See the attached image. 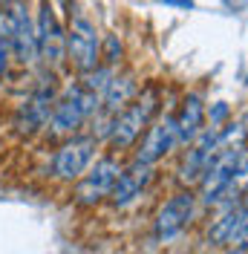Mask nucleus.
<instances>
[{
	"instance_id": "1",
	"label": "nucleus",
	"mask_w": 248,
	"mask_h": 254,
	"mask_svg": "<svg viewBox=\"0 0 248 254\" xmlns=\"http://www.w3.org/2000/svg\"><path fill=\"white\" fill-rule=\"evenodd\" d=\"M63 41H66V66L75 69V75H87L101 64V35H98V26H95L90 12L78 0H66Z\"/></svg>"
},
{
	"instance_id": "2",
	"label": "nucleus",
	"mask_w": 248,
	"mask_h": 254,
	"mask_svg": "<svg viewBox=\"0 0 248 254\" xmlns=\"http://www.w3.org/2000/svg\"><path fill=\"white\" fill-rule=\"evenodd\" d=\"M156 113H159V87L147 84L122 113L113 116L110 133L104 139L110 144V150H133L136 142L144 136V130L150 127V122L156 119Z\"/></svg>"
},
{
	"instance_id": "3",
	"label": "nucleus",
	"mask_w": 248,
	"mask_h": 254,
	"mask_svg": "<svg viewBox=\"0 0 248 254\" xmlns=\"http://www.w3.org/2000/svg\"><path fill=\"white\" fill-rule=\"evenodd\" d=\"M3 29L9 41V52L17 66H35L38 64V35H35V15L29 0H3Z\"/></svg>"
},
{
	"instance_id": "4",
	"label": "nucleus",
	"mask_w": 248,
	"mask_h": 254,
	"mask_svg": "<svg viewBox=\"0 0 248 254\" xmlns=\"http://www.w3.org/2000/svg\"><path fill=\"white\" fill-rule=\"evenodd\" d=\"M98 110H101V98L90 93L81 81H75L66 87L63 95H58L52 116H49V127L55 136H75Z\"/></svg>"
},
{
	"instance_id": "5",
	"label": "nucleus",
	"mask_w": 248,
	"mask_h": 254,
	"mask_svg": "<svg viewBox=\"0 0 248 254\" xmlns=\"http://www.w3.org/2000/svg\"><path fill=\"white\" fill-rule=\"evenodd\" d=\"M35 35H38V61L49 66V72H58L66 66V41H63V23L55 6L49 0H38L35 12Z\"/></svg>"
},
{
	"instance_id": "6",
	"label": "nucleus",
	"mask_w": 248,
	"mask_h": 254,
	"mask_svg": "<svg viewBox=\"0 0 248 254\" xmlns=\"http://www.w3.org/2000/svg\"><path fill=\"white\" fill-rule=\"evenodd\" d=\"M240 150L243 147H222L217 156L211 159V165L205 168L202 179L196 182L199 185V193H196V202L202 205H217L219 199H225L234 188V174H237V159H240Z\"/></svg>"
},
{
	"instance_id": "7",
	"label": "nucleus",
	"mask_w": 248,
	"mask_h": 254,
	"mask_svg": "<svg viewBox=\"0 0 248 254\" xmlns=\"http://www.w3.org/2000/svg\"><path fill=\"white\" fill-rule=\"evenodd\" d=\"M119 176H122V165H119L116 156L107 153L101 159H93V165L75 179V202L84 208L98 205L101 199L110 196V190L116 188Z\"/></svg>"
},
{
	"instance_id": "8",
	"label": "nucleus",
	"mask_w": 248,
	"mask_h": 254,
	"mask_svg": "<svg viewBox=\"0 0 248 254\" xmlns=\"http://www.w3.org/2000/svg\"><path fill=\"white\" fill-rule=\"evenodd\" d=\"M196 205H199V202H196L193 188H179L176 190L171 199L159 208V214H156V220H153L156 243H171V240L179 237L187 225H190L193 214H196Z\"/></svg>"
},
{
	"instance_id": "9",
	"label": "nucleus",
	"mask_w": 248,
	"mask_h": 254,
	"mask_svg": "<svg viewBox=\"0 0 248 254\" xmlns=\"http://www.w3.org/2000/svg\"><path fill=\"white\" fill-rule=\"evenodd\" d=\"M98 139L93 133H75L55 150L52 156V176H58L63 182H75L95 159Z\"/></svg>"
},
{
	"instance_id": "10",
	"label": "nucleus",
	"mask_w": 248,
	"mask_h": 254,
	"mask_svg": "<svg viewBox=\"0 0 248 254\" xmlns=\"http://www.w3.org/2000/svg\"><path fill=\"white\" fill-rule=\"evenodd\" d=\"M173 147H179L176 142V122L171 116H162V119H153L150 127L144 130L139 142H136V156L133 162H141V165H156L159 159H165Z\"/></svg>"
},
{
	"instance_id": "11",
	"label": "nucleus",
	"mask_w": 248,
	"mask_h": 254,
	"mask_svg": "<svg viewBox=\"0 0 248 254\" xmlns=\"http://www.w3.org/2000/svg\"><path fill=\"white\" fill-rule=\"evenodd\" d=\"M153 179V165H141V162H133L130 168H122V176L116 182V188L110 190V205L113 208H127L139 199L141 193L147 190Z\"/></svg>"
},
{
	"instance_id": "12",
	"label": "nucleus",
	"mask_w": 248,
	"mask_h": 254,
	"mask_svg": "<svg viewBox=\"0 0 248 254\" xmlns=\"http://www.w3.org/2000/svg\"><path fill=\"white\" fill-rule=\"evenodd\" d=\"M176 122V142L190 144L202 130H205V101L199 93H187L179 104V110L173 113Z\"/></svg>"
},
{
	"instance_id": "13",
	"label": "nucleus",
	"mask_w": 248,
	"mask_h": 254,
	"mask_svg": "<svg viewBox=\"0 0 248 254\" xmlns=\"http://www.w3.org/2000/svg\"><path fill=\"white\" fill-rule=\"evenodd\" d=\"M139 81L133 72H116L113 81L107 84V90L101 93V113H107V116H116V113H122L133 98L139 93Z\"/></svg>"
},
{
	"instance_id": "14",
	"label": "nucleus",
	"mask_w": 248,
	"mask_h": 254,
	"mask_svg": "<svg viewBox=\"0 0 248 254\" xmlns=\"http://www.w3.org/2000/svg\"><path fill=\"white\" fill-rule=\"evenodd\" d=\"M122 55H124V47H122V38H119V35H107V38H101V64H104V66L119 69Z\"/></svg>"
},
{
	"instance_id": "15",
	"label": "nucleus",
	"mask_w": 248,
	"mask_h": 254,
	"mask_svg": "<svg viewBox=\"0 0 248 254\" xmlns=\"http://www.w3.org/2000/svg\"><path fill=\"white\" fill-rule=\"evenodd\" d=\"M9 64H12V52H9L6 29H3V20H0V81L9 75Z\"/></svg>"
},
{
	"instance_id": "16",
	"label": "nucleus",
	"mask_w": 248,
	"mask_h": 254,
	"mask_svg": "<svg viewBox=\"0 0 248 254\" xmlns=\"http://www.w3.org/2000/svg\"><path fill=\"white\" fill-rule=\"evenodd\" d=\"M225 254H248V249H240V246H228Z\"/></svg>"
},
{
	"instance_id": "17",
	"label": "nucleus",
	"mask_w": 248,
	"mask_h": 254,
	"mask_svg": "<svg viewBox=\"0 0 248 254\" xmlns=\"http://www.w3.org/2000/svg\"><path fill=\"white\" fill-rule=\"evenodd\" d=\"M165 3H176V6H193L190 0H165Z\"/></svg>"
},
{
	"instance_id": "18",
	"label": "nucleus",
	"mask_w": 248,
	"mask_h": 254,
	"mask_svg": "<svg viewBox=\"0 0 248 254\" xmlns=\"http://www.w3.org/2000/svg\"><path fill=\"white\" fill-rule=\"evenodd\" d=\"M0 12H3V0H0Z\"/></svg>"
}]
</instances>
